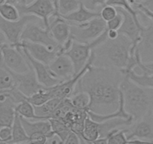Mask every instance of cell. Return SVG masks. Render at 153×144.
I'll list each match as a JSON object with an SVG mask.
<instances>
[{
    "instance_id": "obj_1",
    "label": "cell",
    "mask_w": 153,
    "mask_h": 144,
    "mask_svg": "<svg viewBox=\"0 0 153 144\" xmlns=\"http://www.w3.org/2000/svg\"><path fill=\"white\" fill-rule=\"evenodd\" d=\"M124 77L120 71L91 65L79 80L74 93L83 91L89 94L92 112L111 114L120 106V84Z\"/></svg>"
},
{
    "instance_id": "obj_2",
    "label": "cell",
    "mask_w": 153,
    "mask_h": 144,
    "mask_svg": "<svg viewBox=\"0 0 153 144\" xmlns=\"http://www.w3.org/2000/svg\"><path fill=\"white\" fill-rule=\"evenodd\" d=\"M133 43L125 35L115 40H109L93 50L95 59L92 65L107 68L123 72L126 68Z\"/></svg>"
},
{
    "instance_id": "obj_3",
    "label": "cell",
    "mask_w": 153,
    "mask_h": 144,
    "mask_svg": "<svg viewBox=\"0 0 153 144\" xmlns=\"http://www.w3.org/2000/svg\"><path fill=\"white\" fill-rule=\"evenodd\" d=\"M124 108L134 119V122L151 111L153 106V90L141 87L125 76L120 84Z\"/></svg>"
},
{
    "instance_id": "obj_4",
    "label": "cell",
    "mask_w": 153,
    "mask_h": 144,
    "mask_svg": "<svg viewBox=\"0 0 153 144\" xmlns=\"http://www.w3.org/2000/svg\"><path fill=\"white\" fill-rule=\"evenodd\" d=\"M69 24L71 39L75 42L83 44L90 43L99 37L107 29V23L101 17L81 24Z\"/></svg>"
},
{
    "instance_id": "obj_5",
    "label": "cell",
    "mask_w": 153,
    "mask_h": 144,
    "mask_svg": "<svg viewBox=\"0 0 153 144\" xmlns=\"http://www.w3.org/2000/svg\"><path fill=\"white\" fill-rule=\"evenodd\" d=\"M39 22H31L27 24L22 33L20 41L41 44L46 46L51 52L62 54L61 47L53 40L50 33L49 29L44 27Z\"/></svg>"
},
{
    "instance_id": "obj_6",
    "label": "cell",
    "mask_w": 153,
    "mask_h": 144,
    "mask_svg": "<svg viewBox=\"0 0 153 144\" xmlns=\"http://www.w3.org/2000/svg\"><path fill=\"white\" fill-rule=\"evenodd\" d=\"M0 60L2 64L11 71L17 74L26 73L31 66L20 48L5 43L0 50Z\"/></svg>"
},
{
    "instance_id": "obj_7",
    "label": "cell",
    "mask_w": 153,
    "mask_h": 144,
    "mask_svg": "<svg viewBox=\"0 0 153 144\" xmlns=\"http://www.w3.org/2000/svg\"><path fill=\"white\" fill-rule=\"evenodd\" d=\"M20 16L32 15L42 20L44 27L49 29V20L57 15L53 0H35L29 5L19 4L16 6Z\"/></svg>"
},
{
    "instance_id": "obj_8",
    "label": "cell",
    "mask_w": 153,
    "mask_h": 144,
    "mask_svg": "<svg viewBox=\"0 0 153 144\" xmlns=\"http://www.w3.org/2000/svg\"><path fill=\"white\" fill-rule=\"evenodd\" d=\"M40 19L32 15H23L17 21H7L0 17V32L5 41L11 46L14 47L20 42L22 33L25 27L31 22L40 21Z\"/></svg>"
},
{
    "instance_id": "obj_9",
    "label": "cell",
    "mask_w": 153,
    "mask_h": 144,
    "mask_svg": "<svg viewBox=\"0 0 153 144\" xmlns=\"http://www.w3.org/2000/svg\"><path fill=\"white\" fill-rule=\"evenodd\" d=\"M94 46L92 43L83 44L74 41L70 49L65 53L69 57L74 65L75 74H78L89 62Z\"/></svg>"
},
{
    "instance_id": "obj_10",
    "label": "cell",
    "mask_w": 153,
    "mask_h": 144,
    "mask_svg": "<svg viewBox=\"0 0 153 144\" xmlns=\"http://www.w3.org/2000/svg\"><path fill=\"white\" fill-rule=\"evenodd\" d=\"M20 49L21 50L22 53L29 62L32 70L35 72L37 80L42 86L46 88H51L62 83L61 80L57 79L51 73L48 65L32 58L25 49H23V48H20Z\"/></svg>"
},
{
    "instance_id": "obj_11",
    "label": "cell",
    "mask_w": 153,
    "mask_h": 144,
    "mask_svg": "<svg viewBox=\"0 0 153 144\" xmlns=\"http://www.w3.org/2000/svg\"><path fill=\"white\" fill-rule=\"evenodd\" d=\"M11 73L14 78V88L20 91L26 98H29L44 88V86H42L37 80L32 67L29 71L23 74H17L12 71H11Z\"/></svg>"
},
{
    "instance_id": "obj_12",
    "label": "cell",
    "mask_w": 153,
    "mask_h": 144,
    "mask_svg": "<svg viewBox=\"0 0 153 144\" xmlns=\"http://www.w3.org/2000/svg\"><path fill=\"white\" fill-rule=\"evenodd\" d=\"M128 140H141L153 142V116L152 111L139 121L134 123L127 134Z\"/></svg>"
},
{
    "instance_id": "obj_13",
    "label": "cell",
    "mask_w": 153,
    "mask_h": 144,
    "mask_svg": "<svg viewBox=\"0 0 153 144\" xmlns=\"http://www.w3.org/2000/svg\"><path fill=\"white\" fill-rule=\"evenodd\" d=\"M116 8L117 11L123 16V23L119 29V33L130 39L133 45H138L140 42L141 31L143 29L144 26L141 23H137L133 16L126 11L120 8Z\"/></svg>"
},
{
    "instance_id": "obj_14",
    "label": "cell",
    "mask_w": 153,
    "mask_h": 144,
    "mask_svg": "<svg viewBox=\"0 0 153 144\" xmlns=\"http://www.w3.org/2000/svg\"><path fill=\"white\" fill-rule=\"evenodd\" d=\"M48 68L51 73L62 82L72 78L76 74L71 60L65 54H59Z\"/></svg>"
},
{
    "instance_id": "obj_15",
    "label": "cell",
    "mask_w": 153,
    "mask_h": 144,
    "mask_svg": "<svg viewBox=\"0 0 153 144\" xmlns=\"http://www.w3.org/2000/svg\"><path fill=\"white\" fill-rule=\"evenodd\" d=\"M14 48L25 49L32 58L48 66L59 55L58 53L50 51L45 45L32 43L26 41H20L17 45L14 46Z\"/></svg>"
},
{
    "instance_id": "obj_16",
    "label": "cell",
    "mask_w": 153,
    "mask_h": 144,
    "mask_svg": "<svg viewBox=\"0 0 153 144\" xmlns=\"http://www.w3.org/2000/svg\"><path fill=\"white\" fill-rule=\"evenodd\" d=\"M49 30L53 40L63 46L71 39V26L59 15H53L49 20Z\"/></svg>"
},
{
    "instance_id": "obj_17",
    "label": "cell",
    "mask_w": 153,
    "mask_h": 144,
    "mask_svg": "<svg viewBox=\"0 0 153 144\" xmlns=\"http://www.w3.org/2000/svg\"><path fill=\"white\" fill-rule=\"evenodd\" d=\"M14 88L10 89V96L5 101L0 102V128L11 127L16 115L15 108L19 101Z\"/></svg>"
},
{
    "instance_id": "obj_18",
    "label": "cell",
    "mask_w": 153,
    "mask_h": 144,
    "mask_svg": "<svg viewBox=\"0 0 153 144\" xmlns=\"http://www.w3.org/2000/svg\"><path fill=\"white\" fill-rule=\"evenodd\" d=\"M137 48L143 62L153 61V25L150 22L141 31Z\"/></svg>"
},
{
    "instance_id": "obj_19",
    "label": "cell",
    "mask_w": 153,
    "mask_h": 144,
    "mask_svg": "<svg viewBox=\"0 0 153 144\" xmlns=\"http://www.w3.org/2000/svg\"><path fill=\"white\" fill-rule=\"evenodd\" d=\"M60 17L69 23L81 24V23L89 22L101 16H100V12L89 10L85 7V5L82 2L77 10L67 15L60 16Z\"/></svg>"
},
{
    "instance_id": "obj_20",
    "label": "cell",
    "mask_w": 153,
    "mask_h": 144,
    "mask_svg": "<svg viewBox=\"0 0 153 144\" xmlns=\"http://www.w3.org/2000/svg\"><path fill=\"white\" fill-rule=\"evenodd\" d=\"M22 124L24 127L25 131L28 136L36 132L44 133L48 136V139H52L51 134V125L49 120H38V121H31L21 117Z\"/></svg>"
},
{
    "instance_id": "obj_21",
    "label": "cell",
    "mask_w": 153,
    "mask_h": 144,
    "mask_svg": "<svg viewBox=\"0 0 153 144\" xmlns=\"http://www.w3.org/2000/svg\"><path fill=\"white\" fill-rule=\"evenodd\" d=\"M129 129H115L107 134V138L108 144H142L150 143V141L141 140H128L127 134Z\"/></svg>"
},
{
    "instance_id": "obj_22",
    "label": "cell",
    "mask_w": 153,
    "mask_h": 144,
    "mask_svg": "<svg viewBox=\"0 0 153 144\" xmlns=\"http://www.w3.org/2000/svg\"><path fill=\"white\" fill-rule=\"evenodd\" d=\"M62 100L61 98H53L39 107H35V114L42 120H48L52 117Z\"/></svg>"
},
{
    "instance_id": "obj_23",
    "label": "cell",
    "mask_w": 153,
    "mask_h": 144,
    "mask_svg": "<svg viewBox=\"0 0 153 144\" xmlns=\"http://www.w3.org/2000/svg\"><path fill=\"white\" fill-rule=\"evenodd\" d=\"M48 120L51 125L52 137H58L60 144H63L69 134L71 133L70 128L62 120L57 119H49Z\"/></svg>"
},
{
    "instance_id": "obj_24",
    "label": "cell",
    "mask_w": 153,
    "mask_h": 144,
    "mask_svg": "<svg viewBox=\"0 0 153 144\" xmlns=\"http://www.w3.org/2000/svg\"><path fill=\"white\" fill-rule=\"evenodd\" d=\"M80 137L83 138L88 144H90L95 140L100 137L99 128H98V122L93 121L90 117L88 116L85 120L84 128L83 133Z\"/></svg>"
},
{
    "instance_id": "obj_25",
    "label": "cell",
    "mask_w": 153,
    "mask_h": 144,
    "mask_svg": "<svg viewBox=\"0 0 153 144\" xmlns=\"http://www.w3.org/2000/svg\"><path fill=\"white\" fill-rule=\"evenodd\" d=\"M11 128H12V140L8 144L29 142V137L26 134L24 127L22 124L21 117L17 114H16Z\"/></svg>"
},
{
    "instance_id": "obj_26",
    "label": "cell",
    "mask_w": 153,
    "mask_h": 144,
    "mask_svg": "<svg viewBox=\"0 0 153 144\" xmlns=\"http://www.w3.org/2000/svg\"><path fill=\"white\" fill-rule=\"evenodd\" d=\"M15 111L16 114H17L20 117L26 119V120H31V121L44 120L35 114V107L28 101L27 98H26L17 104L15 108Z\"/></svg>"
},
{
    "instance_id": "obj_27",
    "label": "cell",
    "mask_w": 153,
    "mask_h": 144,
    "mask_svg": "<svg viewBox=\"0 0 153 144\" xmlns=\"http://www.w3.org/2000/svg\"><path fill=\"white\" fill-rule=\"evenodd\" d=\"M125 76L138 86L153 90V74H138L133 70L125 74Z\"/></svg>"
},
{
    "instance_id": "obj_28",
    "label": "cell",
    "mask_w": 153,
    "mask_h": 144,
    "mask_svg": "<svg viewBox=\"0 0 153 144\" xmlns=\"http://www.w3.org/2000/svg\"><path fill=\"white\" fill-rule=\"evenodd\" d=\"M71 103L74 107L79 110L89 111L90 105V96L86 92H77L74 94L70 98Z\"/></svg>"
},
{
    "instance_id": "obj_29",
    "label": "cell",
    "mask_w": 153,
    "mask_h": 144,
    "mask_svg": "<svg viewBox=\"0 0 153 144\" xmlns=\"http://www.w3.org/2000/svg\"><path fill=\"white\" fill-rule=\"evenodd\" d=\"M53 98L50 88L44 87L40 90L35 92L30 97L27 98V100L34 106V107H39L42 104L48 102L49 100Z\"/></svg>"
},
{
    "instance_id": "obj_30",
    "label": "cell",
    "mask_w": 153,
    "mask_h": 144,
    "mask_svg": "<svg viewBox=\"0 0 153 144\" xmlns=\"http://www.w3.org/2000/svg\"><path fill=\"white\" fill-rule=\"evenodd\" d=\"M106 5L113 6L115 8H120L125 10L127 12H128L129 14H131L134 18V20L137 23H140L142 24V23L140 21L139 11L132 6L131 4L129 2L128 0H107V2H106Z\"/></svg>"
},
{
    "instance_id": "obj_31",
    "label": "cell",
    "mask_w": 153,
    "mask_h": 144,
    "mask_svg": "<svg viewBox=\"0 0 153 144\" xmlns=\"http://www.w3.org/2000/svg\"><path fill=\"white\" fill-rule=\"evenodd\" d=\"M14 88V81L11 71L5 68L0 60V91Z\"/></svg>"
},
{
    "instance_id": "obj_32",
    "label": "cell",
    "mask_w": 153,
    "mask_h": 144,
    "mask_svg": "<svg viewBox=\"0 0 153 144\" xmlns=\"http://www.w3.org/2000/svg\"><path fill=\"white\" fill-rule=\"evenodd\" d=\"M0 17L7 21L14 22L20 20L21 16L15 5L5 3L0 5Z\"/></svg>"
},
{
    "instance_id": "obj_33",
    "label": "cell",
    "mask_w": 153,
    "mask_h": 144,
    "mask_svg": "<svg viewBox=\"0 0 153 144\" xmlns=\"http://www.w3.org/2000/svg\"><path fill=\"white\" fill-rule=\"evenodd\" d=\"M79 0H59L57 13L59 16H65L74 12L80 7Z\"/></svg>"
},
{
    "instance_id": "obj_34",
    "label": "cell",
    "mask_w": 153,
    "mask_h": 144,
    "mask_svg": "<svg viewBox=\"0 0 153 144\" xmlns=\"http://www.w3.org/2000/svg\"><path fill=\"white\" fill-rule=\"evenodd\" d=\"M117 14H118V12H117V8L110 5H104L100 11V16L106 23L113 20Z\"/></svg>"
},
{
    "instance_id": "obj_35",
    "label": "cell",
    "mask_w": 153,
    "mask_h": 144,
    "mask_svg": "<svg viewBox=\"0 0 153 144\" xmlns=\"http://www.w3.org/2000/svg\"><path fill=\"white\" fill-rule=\"evenodd\" d=\"M107 1V0H84L83 4L89 10L100 12L101 8L106 5Z\"/></svg>"
},
{
    "instance_id": "obj_36",
    "label": "cell",
    "mask_w": 153,
    "mask_h": 144,
    "mask_svg": "<svg viewBox=\"0 0 153 144\" xmlns=\"http://www.w3.org/2000/svg\"><path fill=\"white\" fill-rule=\"evenodd\" d=\"M118 12V11H117ZM123 23V16L120 13L118 12L117 14L113 20H110L107 23V29L108 30H117L119 31L122 24Z\"/></svg>"
},
{
    "instance_id": "obj_37",
    "label": "cell",
    "mask_w": 153,
    "mask_h": 144,
    "mask_svg": "<svg viewBox=\"0 0 153 144\" xmlns=\"http://www.w3.org/2000/svg\"><path fill=\"white\" fill-rule=\"evenodd\" d=\"M48 136L41 132L33 133L29 136V143L31 144H48Z\"/></svg>"
},
{
    "instance_id": "obj_38",
    "label": "cell",
    "mask_w": 153,
    "mask_h": 144,
    "mask_svg": "<svg viewBox=\"0 0 153 144\" xmlns=\"http://www.w3.org/2000/svg\"><path fill=\"white\" fill-rule=\"evenodd\" d=\"M12 140V128L8 126L0 128V142L9 143Z\"/></svg>"
},
{
    "instance_id": "obj_39",
    "label": "cell",
    "mask_w": 153,
    "mask_h": 144,
    "mask_svg": "<svg viewBox=\"0 0 153 144\" xmlns=\"http://www.w3.org/2000/svg\"><path fill=\"white\" fill-rule=\"evenodd\" d=\"M137 68L140 69L143 74H153V61L149 62H143L140 56L137 60Z\"/></svg>"
},
{
    "instance_id": "obj_40",
    "label": "cell",
    "mask_w": 153,
    "mask_h": 144,
    "mask_svg": "<svg viewBox=\"0 0 153 144\" xmlns=\"http://www.w3.org/2000/svg\"><path fill=\"white\" fill-rule=\"evenodd\" d=\"M135 9H137V11H139L143 15L145 16L149 20L150 23L153 25V12L151 11L150 10H149L148 8H146L145 6H143V5H137L134 7Z\"/></svg>"
},
{
    "instance_id": "obj_41",
    "label": "cell",
    "mask_w": 153,
    "mask_h": 144,
    "mask_svg": "<svg viewBox=\"0 0 153 144\" xmlns=\"http://www.w3.org/2000/svg\"><path fill=\"white\" fill-rule=\"evenodd\" d=\"M63 144H80V138L77 135L71 132Z\"/></svg>"
},
{
    "instance_id": "obj_42",
    "label": "cell",
    "mask_w": 153,
    "mask_h": 144,
    "mask_svg": "<svg viewBox=\"0 0 153 144\" xmlns=\"http://www.w3.org/2000/svg\"><path fill=\"white\" fill-rule=\"evenodd\" d=\"M120 33L117 30H108L107 29V36L109 40H115L119 37Z\"/></svg>"
},
{
    "instance_id": "obj_43",
    "label": "cell",
    "mask_w": 153,
    "mask_h": 144,
    "mask_svg": "<svg viewBox=\"0 0 153 144\" xmlns=\"http://www.w3.org/2000/svg\"><path fill=\"white\" fill-rule=\"evenodd\" d=\"M90 144H108L107 137H99Z\"/></svg>"
},
{
    "instance_id": "obj_44",
    "label": "cell",
    "mask_w": 153,
    "mask_h": 144,
    "mask_svg": "<svg viewBox=\"0 0 153 144\" xmlns=\"http://www.w3.org/2000/svg\"><path fill=\"white\" fill-rule=\"evenodd\" d=\"M141 5H143V6H145L146 8H148L149 10H150V11L153 12V0H147L146 2L141 4Z\"/></svg>"
},
{
    "instance_id": "obj_45",
    "label": "cell",
    "mask_w": 153,
    "mask_h": 144,
    "mask_svg": "<svg viewBox=\"0 0 153 144\" xmlns=\"http://www.w3.org/2000/svg\"><path fill=\"white\" fill-rule=\"evenodd\" d=\"M129 2L131 4L132 6L134 8L136 5H141V4L144 3L145 2H146L147 0H128Z\"/></svg>"
},
{
    "instance_id": "obj_46",
    "label": "cell",
    "mask_w": 153,
    "mask_h": 144,
    "mask_svg": "<svg viewBox=\"0 0 153 144\" xmlns=\"http://www.w3.org/2000/svg\"><path fill=\"white\" fill-rule=\"evenodd\" d=\"M6 3L11 4V5L17 6V5L21 3V0H6Z\"/></svg>"
},
{
    "instance_id": "obj_47",
    "label": "cell",
    "mask_w": 153,
    "mask_h": 144,
    "mask_svg": "<svg viewBox=\"0 0 153 144\" xmlns=\"http://www.w3.org/2000/svg\"><path fill=\"white\" fill-rule=\"evenodd\" d=\"M35 0H21V4L23 5H29V4L33 2Z\"/></svg>"
},
{
    "instance_id": "obj_48",
    "label": "cell",
    "mask_w": 153,
    "mask_h": 144,
    "mask_svg": "<svg viewBox=\"0 0 153 144\" xmlns=\"http://www.w3.org/2000/svg\"><path fill=\"white\" fill-rule=\"evenodd\" d=\"M79 138H80V144H88L86 142V141L84 140L83 139V138H81V137H79Z\"/></svg>"
},
{
    "instance_id": "obj_49",
    "label": "cell",
    "mask_w": 153,
    "mask_h": 144,
    "mask_svg": "<svg viewBox=\"0 0 153 144\" xmlns=\"http://www.w3.org/2000/svg\"><path fill=\"white\" fill-rule=\"evenodd\" d=\"M2 144H8V143H2ZM11 144H31L29 142H26V143H11Z\"/></svg>"
},
{
    "instance_id": "obj_50",
    "label": "cell",
    "mask_w": 153,
    "mask_h": 144,
    "mask_svg": "<svg viewBox=\"0 0 153 144\" xmlns=\"http://www.w3.org/2000/svg\"><path fill=\"white\" fill-rule=\"evenodd\" d=\"M5 3H6V0H0V5H4Z\"/></svg>"
},
{
    "instance_id": "obj_51",
    "label": "cell",
    "mask_w": 153,
    "mask_h": 144,
    "mask_svg": "<svg viewBox=\"0 0 153 144\" xmlns=\"http://www.w3.org/2000/svg\"><path fill=\"white\" fill-rule=\"evenodd\" d=\"M79 1H80V2H83V1H84V0H79Z\"/></svg>"
},
{
    "instance_id": "obj_52",
    "label": "cell",
    "mask_w": 153,
    "mask_h": 144,
    "mask_svg": "<svg viewBox=\"0 0 153 144\" xmlns=\"http://www.w3.org/2000/svg\"><path fill=\"white\" fill-rule=\"evenodd\" d=\"M142 144H153V143H142Z\"/></svg>"
},
{
    "instance_id": "obj_53",
    "label": "cell",
    "mask_w": 153,
    "mask_h": 144,
    "mask_svg": "<svg viewBox=\"0 0 153 144\" xmlns=\"http://www.w3.org/2000/svg\"><path fill=\"white\" fill-rule=\"evenodd\" d=\"M152 116H153V107H152Z\"/></svg>"
},
{
    "instance_id": "obj_54",
    "label": "cell",
    "mask_w": 153,
    "mask_h": 144,
    "mask_svg": "<svg viewBox=\"0 0 153 144\" xmlns=\"http://www.w3.org/2000/svg\"><path fill=\"white\" fill-rule=\"evenodd\" d=\"M0 144H2V143H1V142H0Z\"/></svg>"
}]
</instances>
